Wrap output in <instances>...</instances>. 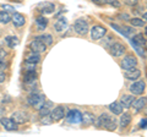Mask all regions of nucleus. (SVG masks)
Segmentation results:
<instances>
[{
  "mask_svg": "<svg viewBox=\"0 0 147 137\" xmlns=\"http://www.w3.org/2000/svg\"><path fill=\"white\" fill-rule=\"evenodd\" d=\"M98 126H103L104 129H107L108 131H115L117 130V120L114 116H110L109 114L103 113L102 115L98 118L97 122H96Z\"/></svg>",
  "mask_w": 147,
  "mask_h": 137,
  "instance_id": "obj_1",
  "label": "nucleus"
},
{
  "mask_svg": "<svg viewBox=\"0 0 147 137\" xmlns=\"http://www.w3.org/2000/svg\"><path fill=\"white\" fill-rule=\"evenodd\" d=\"M27 102H28V104H30L32 108H34V109H37V110H39V109L44 105L45 98L43 97V95H40V94L32 93L30 97L27 98Z\"/></svg>",
  "mask_w": 147,
  "mask_h": 137,
  "instance_id": "obj_2",
  "label": "nucleus"
},
{
  "mask_svg": "<svg viewBox=\"0 0 147 137\" xmlns=\"http://www.w3.org/2000/svg\"><path fill=\"white\" fill-rule=\"evenodd\" d=\"M74 30L77 34H81V36H85L87 32H88L90 27H88V24H87V21L84 20V19H79L76 20L75 25H74Z\"/></svg>",
  "mask_w": 147,
  "mask_h": 137,
  "instance_id": "obj_3",
  "label": "nucleus"
},
{
  "mask_svg": "<svg viewBox=\"0 0 147 137\" xmlns=\"http://www.w3.org/2000/svg\"><path fill=\"white\" fill-rule=\"evenodd\" d=\"M105 33H107V28L103 26H93L91 28V38L93 40H98L103 38Z\"/></svg>",
  "mask_w": 147,
  "mask_h": 137,
  "instance_id": "obj_4",
  "label": "nucleus"
},
{
  "mask_svg": "<svg viewBox=\"0 0 147 137\" xmlns=\"http://www.w3.org/2000/svg\"><path fill=\"white\" fill-rule=\"evenodd\" d=\"M65 116L70 124H80V122H82V113L76 110V109L75 110H70Z\"/></svg>",
  "mask_w": 147,
  "mask_h": 137,
  "instance_id": "obj_5",
  "label": "nucleus"
},
{
  "mask_svg": "<svg viewBox=\"0 0 147 137\" xmlns=\"http://www.w3.org/2000/svg\"><path fill=\"white\" fill-rule=\"evenodd\" d=\"M109 52L113 56H121L123 54L125 53V45L119 43V42H115L109 47Z\"/></svg>",
  "mask_w": 147,
  "mask_h": 137,
  "instance_id": "obj_6",
  "label": "nucleus"
},
{
  "mask_svg": "<svg viewBox=\"0 0 147 137\" xmlns=\"http://www.w3.org/2000/svg\"><path fill=\"white\" fill-rule=\"evenodd\" d=\"M137 65V59L134 55H127L121 61V67L124 70H129V68H132V67H136Z\"/></svg>",
  "mask_w": 147,
  "mask_h": 137,
  "instance_id": "obj_7",
  "label": "nucleus"
},
{
  "mask_svg": "<svg viewBox=\"0 0 147 137\" xmlns=\"http://www.w3.org/2000/svg\"><path fill=\"white\" fill-rule=\"evenodd\" d=\"M49 116L52 118L53 121L61 120V119H64V116H65V109H64V107H57V108H54L53 110L50 111Z\"/></svg>",
  "mask_w": 147,
  "mask_h": 137,
  "instance_id": "obj_8",
  "label": "nucleus"
},
{
  "mask_svg": "<svg viewBox=\"0 0 147 137\" xmlns=\"http://www.w3.org/2000/svg\"><path fill=\"white\" fill-rule=\"evenodd\" d=\"M11 119L16 124H25V122L28 121V114L26 111H15L12 114Z\"/></svg>",
  "mask_w": 147,
  "mask_h": 137,
  "instance_id": "obj_9",
  "label": "nucleus"
},
{
  "mask_svg": "<svg viewBox=\"0 0 147 137\" xmlns=\"http://www.w3.org/2000/svg\"><path fill=\"white\" fill-rule=\"evenodd\" d=\"M129 89H130V92L132 94H142L145 91V82L144 81H136L129 87Z\"/></svg>",
  "mask_w": 147,
  "mask_h": 137,
  "instance_id": "obj_10",
  "label": "nucleus"
},
{
  "mask_svg": "<svg viewBox=\"0 0 147 137\" xmlns=\"http://www.w3.org/2000/svg\"><path fill=\"white\" fill-rule=\"evenodd\" d=\"M0 124L4 126V129L7 131H13L17 129V124L10 118H1L0 119Z\"/></svg>",
  "mask_w": 147,
  "mask_h": 137,
  "instance_id": "obj_11",
  "label": "nucleus"
},
{
  "mask_svg": "<svg viewBox=\"0 0 147 137\" xmlns=\"http://www.w3.org/2000/svg\"><path fill=\"white\" fill-rule=\"evenodd\" d=\"M30 47L32 49V52H34V53H43V52H45V49H47V45H45L42 40H39L38 38L33 40Z\"/></svg>",
  "mask_w": 147,
  "mask_h": 137,
  "instance_id": "obj_12",
  "label": "nucleus"
},
{
  "mask_svg": "<svg viewBox=\"0 0 147 137\" xmlns=\"http://www.w3.org/2000/svg\"><path fill=\"white\" fill-rule=\"evenodd\" d=\"M125 77L130 81H136L141 77V71L136 67L129 68V70H125Z\"/></svg>",
  "mask_w": 147,
  "mask_h": 137,
  "instance_id": "obj_13",
  "label": "nucleus"
},
{
  "mask_svg": "<svg viewBox=\"0 0 147 137\" xmlns=\"http://www.w3.org/2000/svg\"><path fill=\"white\" fill-rule=\"evenodd\" d=\"M38 9H39V11L42 13H52L55 10V6H54L53 3L45 1V3H40L38 5Z\"/></svg>",
  "mask_w": 147,
  "mask_h": 137,
  "instance_id": "obj_14",
  "label": "nucleus"
},
{
  "mask_svg": "<svg viewBox=\"0 0 147 137\" xmlns=\"http://www.w3.org/2000/svg\"><path fill=\"white\" fill-rule=\"evenodd\" d=\"M11 20H12L13 25H15L16 27L24 26V25H25V22H26L25 16H24V15H21V13H18V12H15V13H13V16L11 17Z\"/></svg>",
  "mask_w": 147,
  "mask_h": 137,
  "instance_id": "obj_15",
  "label": "nucleus"
},
{
  "mask_svg": "<svg viewBox=\"0 0 147 137\" xmlns=\"http://www.w3.org/2000/svg\"><path fill=\"white\" fill-rule=\"evenodd\" d=\"M147 104V97H141L140 99L137 100H134V103H132V107H134L135 111H140L142 110Z\"/></svg>",
  "mask_w": 147,
  "mask_h": 137,
  "instance_id": "obj_16",
  "label": "nucleus"
},
{
  "mask_svg": "<svg viewBox=\"0 0 147 137\" xmlns=\"http://www.w3.org/2000/svg\"><path fill=\"white\" fill-rule=\"evenodd\" d=\"M94 120H96V118L92 113L86 111L82 114V122H84L85 125H92L94 122Z\"/></svg>",
  "mask_w": 147,
  "mask_h": 137,
  "instance_id": "obj_17",
  "label": "nucleus"
},
{
  "mask_svg": "<svg viewBox=\"0 0 147 137\" xmlns=\"http://www.w3.org/2000/svg\"><path fill=\"white\" fill-rule=\"evenodd\" d=\"M123 104L121 103H119V102H114L112 103L109 105V109H110V111H112L113 114H115V115H120V114L123 113Z\"/></svg>",
  "mask_w": 147,
  "mask_h": 137,
  "instance_id": "obj_18",
  "label": "nucleus"
},
{
  "mask_svg": "<svg viewBox=\"0 0 147 137\" xmlns=\"http://www.w3.org/2000/svg\"><path fill=\"white\" fill-rule=\"evenodd\" d=\"M134 100H135V97L125 94L121 97V104H123L124 108H130L132 105V103H134Z\"/></svg>",
  "mask_w": 147,
  "mask_h": 137,
  "instance_id": "obj_19",
  "label": "nucleus"
},
{
  "mask_svg": "<svg viewBox=\"0 0 147 137\" xmlns=\"http://www.w3.org/2000/svg\"><path fill=\"white\" fill-rule=\"evenodd\" d=\"M131 43H132V44H137V45H141V47H144V45L146 44V39H145V37H144V36H142L141 33H137V34H135L134 37H132Z\"/></svg>",
  "mask_w": 147,
  "mask_h": 137,
  "instance_id": "obj_20",
  "label": "nucleus"
},
{
  "mask_svg": "<svg viewBox=\"0 0 147 137\" xmlns=\"http://www.w3.org/2000/svg\"><path fill=\"white\" fill-rule=\"evenodd\" d=\"M66 27H67V22H66L65 19H59L54 25V28L57 32H61V31L65 30Z\"/></svg>",
  "mask_w": 147,
  "mask_h": 137,
  "instance_id": "obj_21",
  "label": "nucleus"
},
{
  "mask_svg": "<svg viewBox=\"0 0 147 137\" xmlns=\"http://www.w3.org/2000/svg\"><path fill=\"white\" fill-rule=\"evenodd\" d=\"M36 24H37V27H38V30H45V27H47L48 25V20L45 19V17L43 16H39L36 19Z\"/></svg>",
  "mask_w": 147,
  "mask_h": 137,
  "instance_id": "obj_22",
  "label": "nucleus"
},
{
  "mask_svg": "<svg viewBox=\"0 0 147 137\" xmlns=\"http://www.w3.org/2000/svg\"><path fill=\"white\" fill-rule=\"evenodd\" d=\"M5 42H6V44H7L9 48H15L16 45H18L20 40H18L17 37H12V36H9V37L5 38Z\"/></svg>",
  "mask_w": 147,
  "mask_h": 137,
  "instance_id": "obj_23",
  "label": "nucleus"
},
{
  "mask_svg": "<svg viewBox=\"0 0 147 137\" xmlns=\"http://www.w3.org/2000/svg\"><path fill=\"white\" fill-rule=\"evenodd\" d=\"M131 121V115L129 113H124L120 116V126L121 127H126Z\"/></svg>",
  "mask_w": 147,
  "mask_h": 137,
  "instance_id": "obj_24",
  "label": "nucleus"
},
{
  "mask_svg": "<svg viewBox=\"0 0 147 137\" xmlns=\"http://www.w3.org/2000/svg\"><path fill=\"white\" fill-rule=\"evenodd\" d=\"M39 60H40L39 53H34V52H33V54H31V55L27 56L26 62H28V64H34V65H36L37 62H39Z\"/></svg>",
  "mask_w": 147,
  "mask_h": 137,
  "instance_id": "obj_25",
  "label": "nucleus"
},
{
  "mask_svg": "<svg viewBox=\"0 0 147 137\" xmlns=\"http://www.w3.org/2000/svg\"><path fill=\"white\" fill-rule=\"evenodd\" d=\"M11 21V16L6 11H0V24H9Z\"/></svg>",
  "mask_w": 147,
  "mask_h": 137,
  "instance_id": "obj_26",
  "label": "nucleus"
},
{
  "mask_svg": "<svg viewBox=\"0 0 147 137\" xmlns=\"http://www.w3.org/2000/svg\"><path fill=\"white\" fill-rule=\"evenodd\" d=\"M39 40H42V42L45 44V45H50L53 43V38L50 34H43V36H39V37H37Z\"/></svg>",
  "mask_w": 147,
  "mask_h": 137,
  "instance_id": "obj_27",
  "label": "nucleus"
},
{
  "mask_svg": "<svg viewBox=\"0 0 147 137\" xmlns=\"http://www.w3.org/2000/svg\"><path fill=\"white\" fill-rule=\"evenodd\" d=\"M130 22H131L132 26H136V27H144L145 26V21L142 19H131Z\"/></svg>",
  "mask_w": 147,
  "mask_h": 137,
  "instance_id": "obj_28",
  "label": "nucleus"
},
{
  "mask_svg": "<svg viewBox=\"0 0 147 137\" xmlns=\"http://www.w3.org/2000/svg\"><path fill=\"white\" fill-rule=\"evenodd\" d=\"M107 4L113 7H117V9L120 7V3H119L118 0H107Z\"/></svg>",
  "mask_w": 147,
  "mask_h": 137,
  "instance_id": "obj_29",
  "label": "nucleus"
},
{
  "mask_svg": "<svg viewBox=\"0 0 147 137\" xmlns=\"http://www.w3.org/2000/svg\"><path fill=\"white\" fill-rule=\"evenodd\" d=\"M3 9H4V11H6V12L15 13V9H13L11 5H3Z\"/></svg>",
  "mask_w": 147,
  "mask_h": 137,
  "instance_id": "obj_30",
  "label": "nucleus"
},
{
  "mask_svg": "<svg viewBox=\"0 0 147 137\" xmlns=\"http://www.w3.org/2000/svg\"><path fill=\"white\" fill-rule=\"evenodd\" d=\"M137 3H139V0H125V4L129 6H135L137 5Z\"/></svg>",
  "mask_w": 147,
  "mask_h": 137,
  "instance_id": "obj_31",
  "label": "nucleus"
},
{
  "mask_svg": "<svg viewBox=\"0 0 147 137\" xmlns=\"http://www.w3.org/2000/svg\"><path fill=\"white\" fill-rule=\"evenodd\" d=\"M92 3H94V4H97V5H105L107 4V0H91Z\"/></svg>",
  "mask_w": 147,
  "mask_h": 137,
  "instance_id": "obj_32",
  "label": "nucleus"
},
{
  "mask_svg": "<svg viewBox=\"0 0 147 137\" xmlns=\"http://www.w3.org/2000/svg\"><path fill=\"white\" fill-rule=\"evenodd\" d=\"M140 127L141 129H147V119H144V120L140 121Z\"/></svg>",
  "mask_w": 147,
  "mask_h": 137,
  "instance_id": "obj_33",
  "label": "nucleus"
},
{
  "mask_svg": "<svg viewBox=\"0 0 147 137\" xmlns=\"http://www.w3.org/2000/svg\"><path fill=\"white\" fill-rule=\"evenodd\" d=\"M5 68H6V62L4 60H0V71L5 70Z\"/></svg>",
  "mask_w": 147,
  "mask_h": 137,
  "instance_id": "obj_34",
  "label": "nucleus"
},
{
  "mask_svg": "<svg viewBox=\"0 0 147 137\" xmlns=\"http://www.w3.org/2000/svg\"><path fill=\"white\" fill-rule=\"evenodd\" d=\"M6 56V52L3 49H0V60H4V58Z\"/></svg>",
  "mask_w": 147,
  "mask_h": 137,
  "instance_id": "obj_35",
  "label": "nucleus"
},
{
  "mask_svg": "<svg viewBox=\"0 0 147 137\" xmlns=\"http://www.w3.org/2000/svg\"><path fill=\"white\" fill-rule=\"evenodd\" d=\"M119 17H120L121 20H129L130 17H129V15H126V13H123V15H119Z\"/></svg>",
  "mask_w": 147,
  "mask_h": 137,
  "instance_id": "obj_36",
  "label": "nucleus"
},
{
  "mask_svg": "<svg viewBox=\"0 0 147 137\" xmlns=\"http://www.w3.org/2000/svg\"><path fill=\"white\" fill-rule=\"evenodd\" d=\"M5 81V74L3 71H0V82H4Z\"/></svg>",
  "mask_w": 147,
  "mask_h": 137,
  "instance_id": "obj_37",
  "label": "nucleus"
},
{
  "mask_svg": "<svg viewBox=\"0 0 147 137\" xmlns=\"http://www.w3.org/2000/svg\"><path fill=\"white\" fill-rule=\"evenodd\" d=\"M144 19L147 21V12H146V13H144Z\"/></svg>",
  "mask_w": 147,
  "mask_h": 137,
  "instance_id": "obj_38",
  "label": "nucleus"
},
{
  "mask_svg": "<svg viewBox=\"0 0 147 137\" xmlns=\"http://www.w3.org/2000/svg\"><path fill=\"white\" fill-rule=\"evenodd\" d=\"M145 115H146V116H147V108H146V109H145Z\"/></svg>",
  "mask_w": 147,
  "mask_h": 137,
  "instance_id": "obj_39",
  "label": "nucleus"
},
{
  "mask_svg": "<svg viewBox=\"0 0 147 137\" xmlns=\"http://www.w3.org/2000/svg\"><path fill=\"white\" fill-rule=\"evenodd\" d=\"M145 32H146V34H147V27H146V28H145Z\"/></svg>",
  "mask_w": 147,
  "mask_h": 137,
  "instance_id": "obj_40",
  "label": "nucleus"
},
{
  "mask_svg": "<svg viewBox=\"0 0 147 137\" xmlns=\"http://www.w3.org/2000/svg\"><path fill=\"white\" fill-rule=\"evenodd\" d=\"M0 111H1V109H0Z\"/></svg>",
  "mask_w": 147,
  "mask_h": 137,
  "instance_id": "obj_41",
  "label": "nucleus"
}]
</instances>
